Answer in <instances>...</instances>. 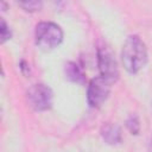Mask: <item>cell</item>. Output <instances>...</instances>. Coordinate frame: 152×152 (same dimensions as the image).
Returning <instances> with one entry per match:
<instances>
[{
  "mask_svg": "<svg viewBox=\"0 0 152 152\" xmlns=\"http://www.w3.org/2000/svg\"><path fill=\"white\" fill-rule=\"evenodd\" d=\"M121 62L125 70L132 75L138 74L147 63V49L141 38L131 34L124 43L121 51Z\"/></svg>",
  "mask_w": 152,
  "mask_h": 152,
  "instance_id": "6da1fadb",
  "label": "cell"
},
{
  "mask_svg": "<svg viewBox=\"0 0 152 152\" xmlns=\"http://www.w3.org/2000/svg\"><path fill=\"white\" fill-rule=\"evenodd\" d=\"M63 30L52 21H40L36 25L34 42L42 50H52L63 42Z\"/></svg>",
  "mask_w": 152,
  "mask_h": 152,
  "instance_id": "7a4b0ae2",
  "label": "cell"
},
{
  "mask_svg": "<svg viewBox=\"0 0 152 152\" xmlns=\"http://www.w3.org/2000/svg\"><path fill=\"white\" fill-rule=\"evenodd\" d=\"M28 106L36 112H45L52 107L53 93L51 88L43 83L33 84L26 93Z\"/></svg>",
  "mask_w": 152,
  "mask_h": 152,
  "instance_id": "3957f363",
  "label": "cell"
},
{
  "mask_svg": "<svg viewBox=\"0 0 152 152\" xmlns=\"http://www.w3.org/2000/svg\"><path fill=\"white\" fill-rule=\"evenodd\" d=\"M112 82L101 75L93 78L87 89V102L91 108H99L103 104V102L108 99L110 93Z\"/></svg>",
  "mask_w": 152,
  "mask_h": 152,
  "instance_id": "277c9868",
  "label": "cell"
},
{
  "mask_svg": "<svg viewBox=\"0 0 152 152\" xmlns=\"http://www.w3.org/2000/svg\"><path fill=\"white\" fill-rule=\"evenodd\" d=\"M97 66L100 75L112 83L116 82L119 78V70L116 61L109 50V48L104 44H100L97 48Z\"/></svg>",
  "mask_w": 152,
  "mask_h": 152,
  "instance_id": "5b68a950",
  "label": "cell"
},
{
  "mask_svg": "<svg viewBox=\"0 0 152 152\" xmlns=\"http://www.w3.org/2000/svg\"><path fill=\"white\" fill-rule=\"evenodd\" d=\"M102 140L108 145H118L122 141V132L120 126L112 122H106L100 129Z\"/></svg>",
  "mask_w": 152,
  "mask_h": 152,
  "instance_id": "8992f818",
  "label": "cell"
},
{
  "mask_svg": "<svg viewBox=\"0 0 152 152\" xmlns=\"http://www.w3.org/2000/svg\"><path fill=\"white\" fill-rule=\"evenodd\" d=\"M64 75L65 78H68L70 82L84 84L86 82V75L82 70V68L76 62H66L64 65Z\"/></svg>",
  "mask_w": 152,
  "mask_h": 152,
  "instance_id": "52a82bcc",
  "label": "cell"
},
{
  "mask_svg": "<svg viewBox=\"0 0 152 152\" xmlns=\"http://www.w3.org/2000/svg\"><path fill=\"white\" fill-rule=\"evenodd\" d=\"M17 2L24 11L30 13L40 11L44 5V0H17Z\"/></svg>",
  "mask_w": 152,
  "mask_h": 152,
  "instance_id": "ba28073f",
  "label": "cell"
},
{
  "mask_svg": "<svg viewBox=\"0 0 152 152\" xmlns=\"http://www.w3.org/2000/svg\"><path fill=\"white\" fill-rule=\"evenodd\" d=\"M125 126H126V128L129 131L131 134H133V135H138L139 132H140V128H141L139 116H138L135 113L129 114L128 118H127L126 121H125Z\"/></svg>",
  "mask_w": 152,
  "mask_h": 152,
  "instance_id": "9c48e42d",
  "label": "cell"
},
{
  "mask_svg": "<svg viewBox=\"0 0 152 152\" xmlns=\"http://www.w3.org/2000/svg\"><path fill=\"white\" fill-rule=\"evenodd\" d=\"M0 37H1V43L4 44L6 40L11 39L12 37V32L10 30V26L7 25V23L1 19V26H0Z\"/></svg>",
  "mask_w": 152,
  "mask_h": 152,
  "instance_id": "30bf717a",
  "label": "cell"
},
{
  "mask_svg": "<svg viewBox=\"0 0 152 152\" xmlns=\"http://www.w3.org/2000/svg\"><path fill=\"white\" fill-rule=\"evenodd\" d=\"M55 4H56V6H58V7H62L64 4H65V1L66 0H52Z\"/></svg>",
  "mask_w": 152,
  "mask_h": 152,
  "instance_id": "8fae6325",
  "label": "cell"
},
{
  "mask_svg": "<svg viewBox=\"0 0 152 152\" xmlns=\"http://www.w3.org/2000/svg\"><path fill=\"white\" fill-rule=\"evenodd\" d=\"M150 148L152 150V137H151V141H150Z\"/></svg>",
  "mask_w": 152,
  "mask_h": 152,
  "instance_id": "7c38bea8",
  "label": "cell"
}]
</instances>
